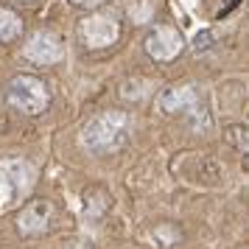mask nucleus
<instances>
[{"mask_svg": "<svg viewBox=\"0 0 249 249\" xmlns=\"http://www.w3.org/2000/svg\"><path fill=\"white\" fill-rule=\"evenodd\" d=\"M132 118L126 112H101L81 129V146L92 154H109L129 143Z\"/></svg>", "mask_w": 249, "mask_h": 249, "instance_id": "nucleus-1", "label": "nucleus"}, {"mask_svg": "<svg viewBox=\"0 0 249 249\" xmlns=\"http://www.w3.org/2000/svg\"><path fill=\"white\" fill-rule=\"evenodd\" d=\"M6 101L12 109L23 115H36L45 112L51 104V90L42 79L36 76H14L6 87Z\"/></svg>", "mask_w": 249, "mask_h": 249, "instance_id": "nucleus-2", "label": "nucleus"}, {"mask_svg": "<svg viewBox=\"0 0 249 249\" xmlns=\"http://www.w3.org/2000/svg\"><path fill=\"white\" fill-rule=\"evenodd\" d=\"M31 185V165L25 160H0V210Z\"/></svg>", "mask_w": 249, "mask_h": 249, "instance_id": "nucleus-3", "label": "nucleus"}, {"mask_svg": "<svg viewBox=\"0 0 249 249\" xmlns=\"http://www.w3.org/2000/svg\"><path fill=\"white\" fill-rule=\"evenodd\" d=\"M79 36L87 48H109L112 42H118L121 25H118V20L107 17V14H92V17L81 20Z\"/></svg>", "mask_w": 249, "mask_h": 249, "instance_id": "nucleus-4", "label": "nucleus"}, {"mask_svg": "<svg viewBox=\"0 0 249 249\" xmlns=\"http://www.w3.org/2000/svg\"><path fill=\"white\" fill-rule=\"evenodd\" d=\"M23 53H25V59H31L36 65H56L65 56L59 36L51 34V31H36V34H31L28 42H25V48H23Z\"/></svg>", "mask_w": 249, "mask_h": 249, "instance_id": "nucleus-5", "label": "nucleus"}, {"mask_svg": "<svg viewBox=\"0 0 249 249\" xmlns=\"http://www.w3.org/2000/svg\"><path fill=\"white\" fill-rule=\"evenodd\" d=\"M146 51L151 59H160V62H168L182 51V36L177 28L171 25H157L151 28V34L146 36Z\"/></svg>", "mask_w": 249, "mask_h": 249, "instance_id": "nucleus-6", "label": "nucleus"}, {"mask_svg": "<svg viewBox=\"0 0 249 249\" xmlns=\"http://www.w3.org/2000/svg\"><path fill=\"white\" fill-rule=\"evenodd\" d=\"M157 107L160 112H191V115H199L202 109H199V95H196V90H193L191 84H182V87H168V90L160 92L157 98Z\"/></svg>", "mask_w": 249, "mask_h": 249, "instance_id": "nucleus-7", "label": "nucleus"}, {"mask_svg": "<svg viewBox=\"0 0 249 249\" xmlns=\"http://www.w3.org/2000/svg\"><path fill=\"white\" fill-rule=\"evenodd\" d=\"M51 218H53L51 202L39 199V202H31L23 213L17 215V227H20L23 235H39V232H45L51 227Z\"/></svg>", "mask_w": 249, "mask_h": 249, "instance_id": "nucleus-8", "label": "nucleus"}, {"mask_svg": "<svg viewBox=\"0 0 249 249\" xmlns=\"http://www.w3.org/2000/svg\"><path fill=\"white\" fill-rule=\"evenodd\" d=\"M20 31H23V20H20L14 12H9V9H3V6H0V42L14 39Z\"/></svg>", "mask_w": 249, "mask_h": 249, "instance_id": "nucleus-9", "label": "nucleus"}, {"mask_svg": "<svg viewBox=\"0 0 249 249\" xmlns=\"http://www.w3.org/2000/svg\"><path fill=\"white\" fill-rule=\"evenodd\" d=\"M210 45H213V31H199L193 39V51H207Z\"/></svg>", "mask_w": 249, "mask_h": 249, "instance_id": "nucleus-10", "label": "nucleus"}, {"mask_svg": "<svg viewBox=\"0 0 249 249\" xmlns=\"http://www.w3.org/2000/svg\"><path fill=\"white\" fill-rule=\"evenodd\" d=\"M62 249H87V247H84V241H68Z\"/></svg>", "mask_w": 249, "mask_h": 249, "instance_id": "nucleus-11", "label": "nucleus"}, {"mask_svg": "<svg viewBox=\"0 0 249 249\" xmlns=\"http://www.w3.org/2000/svg\"><path fill=\"white\" fill-rule=\"evenodd\" d=\"M73 3H79V6H98L104 0H73Z\"/></svg>", "mask_w": 249, "mask_h": 249, "instance_id": "nucleus-12", "label": "nucleus"}]
</instances>
